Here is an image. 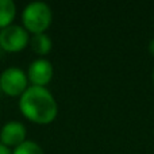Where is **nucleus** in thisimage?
Here are the masks:
<instances>
[{
    "label": "nucleus",
    "mask_w": 154,
    "mask_h": 154,
    "mask_svg": "<svg viewBox=\"0 0 154 154\" xmlns=\"http://www.w3.org/2000/svg\"><path fill=\"white\" fill-rule=\"evenodd\" d=\"M22 114L35 123H50L57 116V101L45 87L31 85L19 97Z\"/></svg>",
    "instance_id": "obj_1"
},
{
    "label": "nucleus",
    "mask_w": 154,
    "mask_h": 154,
    "mask_svg": "<svg viewBox=\"0 0 154 154\" xmlns=\"http://www.w3.org/2000/svg\"><path fill=\"white\" fill-rule=\"evenodd\" d=\"M153 81H154V70H153Z\"/></svg>",
    "instance_id": "obj_12"
},
{
    "label": "nucleus",
    "mask_w": 154,
    "mask_h": 154,
    "mask_svg": "<svg viewBox=\"0 0 154 154\" xmlns=\"http://www.w3.org/2000/svg\"><path fill=\"white\" fill-rule=\"evenodd\" d=\"M53 18L51 8L45 2H31L24 7L22 12L24 29L32 34L43 32L49 27Z\"/></svg>",
    "instance_id": "obj_2"
},
{
    "label": "nucleus",
    "mask_w": 154,
    "mask_h": 154,
    "mask_svg": "<svg viewBox=\"0 0 154 154\" xmlns=\"http://www.w3.org/2000/svg\"><path fill=\"white\" fill-rule=\"evenodd\" d=\"M30 45L32 50L39 56H45L51 50V39L45 32L32 34V37L30 38Z\"/></svg>",
    "instance_id": "obj_7"
},
{
    "label": "nucleus",
    "mask_w": 154,
    "mask_h": 154,
    "mask_svg": "<svg viewBox=\"0 0 154 154\" xmlns=\"http://www.w3.org/2000/svg\"><path fill=\"white\" fill-rule=\"evenodd\" d=\"M29 42V31L20 24L11 23L0 30V46L7 51H19Z\"/></svg>",
    "instance_id": "obj_4"
},
{
    "label": "nucleus",
    "mask_w": 154,
    "mask_h": 154,
    "mask_svg": "<svg viewBox=\"0 0 154 154\" xmlns=\"http://www.w3.org/2000/svg\"><path fill=\"white\" fill-rule=\"evenodd\" d=\"M26 141V127L18 120H10L0 130V143L18 147Z\"/></svg>",
    "instance_id": "obj_6"
},
{
    "label": "nucleus",
    "mask_w": 154,
    "mask_h": 154,
    "mask_svg": "<svg viewBox=\"0 0 154 154\" xmlns=\"http://www.w3.org/2000/svg\"><path fill=\"white\" fill-rule=\"evenodd\" d=\"M27 75L16 66H10L0 75V89L10 96H20L27 89Z\"/></svg>",
    "instance_id": "obj_3"
},
{
    "label": "nucleus",
    "mask_w": 154,
    "mask_h": 154,
    "mask_svg": "<svg viewBox=\"0 0 154 154\" xmlns=\"http://www.w3.org/2000/svg\"><path fill=\"white\" fill-rule=\"evenodd\" d=\"M16 5L12 0H0V27H7L11 24L15 16Z\"/></svg>",
    "instance_id": "obj_8"
},
{
    "label": "nucleus",
    "mask_w": 154,
    "mask_h": 154,
    "mask_svg": "<svg viewBox=\"0 0 154 154\" xmlns=\"http://www.w3.org/2000/svg\"><path fill=\"white\" fill-rule=\"evenodd\" d=\"M0 91H2V89H0Z\"/></svg>",
    "instance_id": "obj_13"
},
{
    "label": "nucleus",
    "mask_w": 154,
    "mask_h": 154,
    "mask_svg": "<svg viewBox=\"0 0 154 154\" xmlns=\"http://www.w3.org/2000/svg\"><path fill=\"white\" fill-rule=\"evenodd\" d=\"M0 154H12L10 152V149H8L7 146H4L3 143H0Z\"/></svg>",
    "instance_id": "obj_10"
},
{
    "label": "nucleus",
    "mask_w": 154,
    "mask_h": 154,
    "mask_svg": "<svg viewBox=\"0 0 154 154\" xmlns=\"http://www.w3.org/2000/svg\"><path fill=\"white\" fill-rule=\"evenodd\" d=\"M12 154H45L42 147L34 141H24L22 145L15 147Z\"/></svg>",
    "instance_id": "obj_9"
},
{
    "label": "nucleus",
    "mask_w": 154,
    "mask_h": 154,
    "mask_svg": "<svg viewBox=\"0 0 154 154\" xmlns=\"http://www.w3.org/2000/svg\"><path fill=\"white\" fill-rule=\"evenodd\" d=\"M149 51L154 56V38L149 42Z\"/></svg>",
    "instance_id": "obj_11"
},
{
    "label": "nucleus",
    "mask_w": 154,
    "mask_h": 154,
    "mask_svg": "<svg viewBox=\"0 0 154 154\" xmlns=\"http://www.w3.org/2000/svg\"><path fill=\"white\" fill-rule=\"evenodd\" d=\"M53 65L46 58H37L30 64L27 77L32 82V85L45 87L53 77Z\"/></svg>",
    "instance_id": "obj_5"
}]
</instances>
